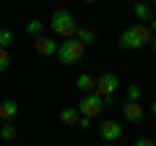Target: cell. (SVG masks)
<instances>
[{
  "mask_svg": "<svg viewBox=\"0 0 156 146\" xmlns=\"http://www.w3.org/2000/svg\"><path fill=\"white\" fill-rule=\"evenodd\" d=\"M151 29L148 24H135V26H128L122 34H120V47L122 50H140V47L151 45Z\"/></svg>",
  "mask_w": 156,
  "mask_h": 146,
  "instance_id": "cell-1",
  "label": "cell"
},
{
  "mask_svg": "<svg viewBox=\"0 0 156 146\" xmlns=\"http://www.w3.org/2000/svg\"><path fill=\"white\" fill-rule=\"evenodd\" d=\"M52 31L62 39H73L78 34V21L70 11H55L52 13Z\"/></svg>",
  "mask_w": 156,
  "mask_h": 146,
  "instance_id": "cell-2",
  "label": "cell"
},
{
  "mask_svg": "<svg viewBox=\"0 0 156 146\" xmlns=\"http://www.w3.org/2000/svg\"><path fill=\"white\" fill-rule=\"evenodd\" d=\"M83 52H86V45L73 37V39H65L57 47V60H60L62 65H73V63H78L83 57Z\"/></svg>",
  "mask_w": 156,
  "mask_h": 146,
  "instance_id": "cell-3",
  "label": "cell"
},
{
  "mask_svg": "<svg viewBox=\"0 0 156 146\" xmlns=\"http://www.w3.org/2000/svg\"><path fill=\"white\" fill-rule=\"evenodd\" d=\"M101 110H104V97H101L99 91L83 94V99L78 102V115H81V118H96Z\"/></svg>",
  "mask_w": 156,
  "mask_h": 146,
  "instance_id": "cell-4",
  "label": "cell"
},
{
  "mask_svg": "<svg viewBox=\"0 0 156 146\" xmlns=\"http://www.w3.org/2000/svg\"><path fill=\"white\" fill-rule=\"evenodd\" d=\"M99 136L104 144H115L120 136H122V125L117 123V120H104V123L99 125Z\"/></svg>",
  "mask_w": 156,
  "mask_h": 146,
  "instance_id": "cell-5",
  "label": "cell"
},
{
  "mask_svg": "<svg viewBox=\"0 0 156 146\" xmlns=\"http://www.w3.org/2000/svg\"><path fill=\"white\" fill-rule=\"evenodd\" d=\"M117 89H120V78H117L115 73H104V76H99V81H96V91H99L101 97H112Z\"/></svg>",
  "mask_w": 156,
  "mask_h": 146,
  "instance_id": "cell-6",
  "label": "cell"
},
{
  "mask_svg": "<svg viewBox=\"0 0 156 146\" xmlns=\"http://www.w3.org/2000/svg\"><path fill=\"white\" fill-rule=\"evenodd\" d=\"M57 42L55 39H50V37H37L34 39V50H37V55H44V57H52V55H57Z\"/></svg>",
  "mask_w": 156,
  "mask_h": 146,
  "instance_id": "cell-7",
  "label": "cell"
},
{
  "mask_svg": "<svg viewBox=\"0 0 156 146\" xmlns=\"http://www.w3.org/2000/svg\"><path fill=\"white\" fill-rule=\"evenodd\" d=\"M143 107H140V102H125L122 104V118L128 120V123H140V120H143Z\"/></svg>",
  "mask_w": 156,
  "mask_h": 146,
  "instance_id": "cell-8",
  "label": "cell"
},
{
  "mask_svg": "<svg viewBox=\"0 0 156 146\" xmlns=\"http://www.w3.org/2000/svg\"><path fill=\"white\" fill-rule=\"evenodd\" d=\"M16 115H18L16 99H3V102H0V120H3V123H13Z\"/></svg>",
  "mask_w": 156,
  "mask_h": 146,
  "instance_id": "cell-9",
  "label": "cell"
},
{
  "mask_svg": "<svg viewBox=\"0 0 156 146\" xmlns=\"http://www.w3.org/2000/svg\"><path fill=\"white\" fill-rule=\"evenodd\" d=\"M76 89L83 91V94H91V91H96V78H91L89 73H83V76L76 78Z\"/></svg>",
  "mask_w": 156,
  "mask_h": 146,
  "instance_id": "cell-10",
  "label": "cell"
},
{
  "mask_svg": "<svg viewBox=\"0 0 156 146\" xmlns=\"http://www.w3.org/2000/svg\"><path fill=\"white\" fill-rule=\"evenodd\" d=\"M133 13H135V18H138V21H146V24H148L151 18H154V8H151V5H146V3H135Z\"/></svg>",
  "mask_w": 156,
  "mask_h": 146,
  "instance_id": "cell-11",
  "label": "cell"
},
{
  "mask_svg": "<svg viewBox=\"0 0 156 146\" xmlns=\"http://www.w3.org/2000/svg\"><path fill=\"white\" fill-rule=\"evenodd\" d=\"M60 120L65 125H78L81 115H78V110H73V107H65V110H60Z\"/></svg>",
  "mask_w": 156,
  "mask_h": 146,
  "instance_id": "cell-12",
  "label": "cell"
},
{
  "mask_svg": "<svg viewBox=\"0 0 156 146\" xmlns=\"http://www.w3.org/2000/svg\"><path fill=\"white\" fill-rule=\"evenodd\" d=\"M13 42H16V37H13L11 29H0V50H8Z\"/></svg>",
  "mask_w": 156,
  "mask_h": 146,
  "instance_id": "cell-13",
  "label": "cell"
},
{
  "mask_svg": "<svg viewBox=\"0 0 156 146\" xmlns=\"http://www.w3.org/2000/svg\"><path fill=\"white\" fill-rule=\"evenodd\" d=\"M76 39H78V42H83V45H91V42H94V31H91V29H86V26H78Z\"/></svg>",
  "mask_w": 156,
  "mask_h": 146,
  "instance_id": "cell-14",
  "label": "cell"
},
{
  "mask_svg": "<svg viewBox=\"0 0 156 146\" xmlns=\"http://www.w3.org/2000/svg\"><path fill=\"white\" fill-rule=\"evenodd\" d=\"M42 29H44V26H42V21H29L26 24V34H29V37H34V39L42 37Z\"/></svg>",
  "mask_w": 156,
  "mask_h": 146,
  "instance_id": "cell-15",
  "label": "cell"
},
{
  "mask_svg": "<svg viewBox=\"0 0 156 146\" xmlns=\"http://www.w3.org/2000/svg\"><path fill=\"white\" fill-rule=\"evenodd\" d=\"M0 138L13 141V138H16V125H13V123H5L3 128H0Z\"/></svg>",
  "mask_w": 156,
  "mask_h": 146,
  "instance_id": "cell-16",
  "label": "cell"
},
{
  "mask_svg": "<svg viewBox=\"0 0 156 146\" xmlns=\"http://www.w3.org/2000/svg\"><path fill=\"white\" fill-rule=\"evenodd\" d=\"M140 94H143V91H140V86H135V84L128 86V99H130V102H140Z\"/></svg>",
  "mask_w": 156,
  "mask_h": 146,
  "instance_id": "cell-17",
  "label": "cell"
},
{
  "mask_svg": "<svg viewBox=\"0 0 156 146\" xmlns=\"http://www.w3.org/2000/svg\"><path fill=\"white\" fill-rule=\"evenodd\" d=\"M8 68H11V55L8 50H0V73H5Z\"/></svg>",
  "mask_w": 156,
  "mask_h": 146,
  "instance_id": "cell-18",
  "label": "cell"
},
{
  "mask_svg": "<svg viewBox=\"0 0 156 146\" xmlns=\"http://www.w3.org/2000/svg\"><path fill=\"white\" fill-rule=\"evenodd\" d=\"M135 146H156V141H151V138H146V136H143V138L135 141Z\"/></svg>",
  "mask_w": 156,
  "mask_h": 146,
  "instance_id": "cell-19",
  "label": "cell"
},
{
  "mask_svg": "<svg viewBox=\"0 0 156 146\" xmlns=\"http://www.w3.org/2000/svg\"><path fill=\"white\" fill-rule=\"evenodd\" d=\"M78 128H81V130L91 128V118H81V120H78Z\"/></svg>",
  "mask_w": 156,
  "mask_h": 146,
  "instance_id": "cell-20",
  "label": "cell"
},
{
  "mask_svg": "<svg viewBox=\"0 0 156 146\" xmlns=\"http://www.w3.org/2000/svg\"><path fill=\"white\" fill-rule=\"evenodd\" d=\"M148 29H151V31H154V34H156V16H154V18H151V21H148Z\"/></svg>",
  "mask_w": 156,
  "mask_h": 146,
  "instance_id": "cell-21",
  "label": "cell"
},
{
  "mask_svg": "<svg viewBox=\"0 0 156 146\" xmlns=\"http://www.w3.org/2000/svg\"><path fill=\"white\" fill-rule=\"evenodd\" d=\"M151 112H154V118H156V99H154V104H151Z\"/></svg>",
  "mask_w": 156,
  "mask_h": 146,
  "instance_id": "cell-22",
  "label": "cell"
},
{
  "mask_svg": "<svg viewBox=\"0 0 156 146\" xmlns=\"http://www.w3.org/2000/svg\"><path fill=\"white\" fill-rule=\"evenodd\" d=\"M151 47H154V52H156V37H154V39H151Z\"/></svg>",
  "mask_w": 156,
  "mask_h": 146,
  "instance_id": "cell-23",
  "label": "cell"
},
{
  "mask_svg": "<svg viewBox=\"0 0 156 146\" xmlns=\"http://www.w3.org/2000/svg\"><path fill=\"white\" fill-rule=\"evenodd\" d=\"M83 3H96V0H83Z\"/></svg>",
  "mask_w": 156,
  "mask_h": 146,
  "instance_id": "cell-24",
  "label": "cell"
},
{
  "mask_svg": "<svg viewBox=\"0 0 156 146\" xmlns=\"http://www.w3.org/2000/svg\"><path fill=\"white\" fill-rule=\"evenodd\" d=\"M151 3H154V8H156V0H151Z\"/></svg>",
  "mask_w": 156,
  "mask_h": 146,
  "instance_id": "cell-25",
  "label": "cell"
},
{
  "mask_svg": "<svg viewBox=\"0 0 156 146\" xmlns=\"http://www.w3.org/2000/svg\"><path fill=\"white\" fill-rule=\"evenodd\" d=\"M107 146H112V144H107Z\"/></svg>",
  "mask_w": 156,
  "mask_h": 146,
  "instance_id": "cell-26",
  "label": "cell"
}]
</instances>
